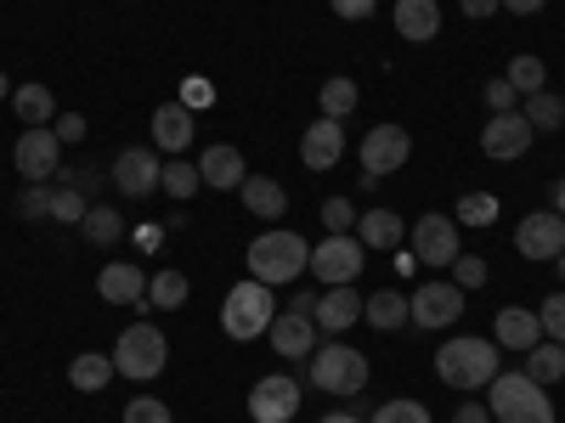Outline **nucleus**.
<instances>
[{
  "instance_id": "9b49d317",
  "label": "nucleus",
  "mask_w": 565,
  "mask_h": 423,
  "mask_svg": "<svg viewBox=\"0 0 565 423\" xmlns=\"http://www.w3.org/2000/svg\"><path fill=\"white\" fill-rule=\"evenodd\" d=\"M463 316V289L458 282H418V294H407V322L418 327H452Z\"/></svg>"
},
{
  "instance_id": "5fc2aeb1",
  "label": "nucleus",
  "mask_w": 565,
  "mask_h": 423,
  "mask_svg": "<svg viewBox=\"0 0 565 423\" xmlns=\"http://www.w3.org/2000/svg\"><path fill=\"white\" fill-rule=\"evenodd\" d=\"M317 423H362V417H356V412H322Z\"/></svg>"
},
{
  "instance_id": "1a4fd4ad",
  "label": "nucleus",
  "mask_w": 565,
  "mask_h": 423,
  "mask_svg": "<svg viewBox=\"0 0 565 423\" xmlns=\"http://www.w3.org/2000/svg\"><path fill=\"white\" fill-rule=\"evenodd\" d=\"M407 238H413L407 249H413L418 265H452V260L463 254V249H458V220H452V215H436V209L418 215Z\"/></svg>"
},
{
  "instance_id": "a211bd4d",
  "label": "nucleus",
  "mask_w": 565,
  "mask_h": 423,
  "mask_svg": "<svg viewBox=\"0 0 565 423\" xmlns=\"http://www.w3.org/2000/svg\"><path fill=\"white\" fill-rule=\"evenodd\" d=\"M97 294L108 305H136L141 311V300H148V271H141L136 260H108L97 271Z\"/></svg>"
},
{
  "instance_id": "ddd939ff",
  "label": "nucleus",
  "mask_w": 565,
  "mask_h": 423,
  "mask_svg": "<svg viewBox=\"0 0 565 423\" xmlns=\"http://www.w3.org/2000/svg\"><path fill=\"white\" fill-rule=\"evenodd\" d=\"M514 249H521V260H559L565 254V215L559 209H537L526 215L521 226H514Z\"/></svg>"
},
{
  "instance_id": "cd10ccee",
  "label": "nucleus",
  "mask_w": 565,
  "mask_h": 423,
  "mask_svg": "<svg viewBox=\"0 0 565 423\" xmlns=\"http://www.w3.org/2000/svg\"><path fill=\"white\" fill-rule=\"evenodd\" d=\"M79 231H85V243H97V249H114V243L130 238V231H125V215H119L114 204H90L85 220H79Z\"/></svg>"
},
{
  "instance_id": "49530a36",
  "label": "nucleus",
  "mask_w": 565,
  "mask_h": 423,
  "mask_svg": "<svg viewBox=\"0 0 565 423\" xmlns=\"http://www.w3.org/2000/svg\"><path fill=\"white\" fill-rule=\"evenodd\" d=\"M52 130H57L63 148H74V141H85V113H57V119H52Z\"/></svg>"
},
{
  "instance_id": "f8f14e48",
  "label": "nucleus",
  "mask_w": 565,
  "mask_h": 423,
  "mask_svg": "<svg viewBox=\"0 0 565 423\" xmlns=\"http://www.w3.org/2000/svg\"><path fill=\"white\" fill-rule=\"evenodd\" d=\"M532 124H526V113L514 108V113H492L487 124H481V153L492 159V164H514V159H526V148H532Z\"/></svg>"
},
{
  "instance_id": "bb28decb",
  "label": "nucleus",
  "mask_w": 565,
  "mask_h": 423,
  "mask_svg": "<svg viewBox=\"0 0 565 423\" xmlns=\"http://www.w3.org/2000/svg\"><path fill=\"white\" fill-rule=\"evenodd\" d=\"M526 379L532 384H543V390H554V384H565V345H554V339H537L532 350H526Z\"/></svg>"
},
{
  "instance_id": "2eb2a0df",
  "label": "nucleus",
  "mask_w": 565,
  "mask_h": 423,
  "mask_svg": "<svg viewBox=\"0 0 565 423\" xmlns=\"http://www.w3.org/2000/svg\"><path fill=\"white\" fill-rule=\"evenodd\" d=\"M300 412V384L289 372H266V379L249 390V417L255 423H295Z\"/></svg>"
},
{
  "instance_id": "6ab92c4d",
  "label": "nucleus",
  "mask_w": 565,
  "mask_h": 423,
  "mask_svg": "<svg viewBox=\"0 0 565 423\" xmlns=\"http://www.w3.org/2000/svg\"><path fill=\"white\" fill-rule=\"evenodd\" d=\"M266 339L282 361H306L317 350V322L311 316H295V311H277L271 327H266Z\"/></svg>"
},
{
  "instance_id": "3c124183",
  "label": "nucleus",
  "mask_w": 565,
  "mask_h": 423,
  "mask_svg": "<svg viewBox=\"0 0 565 423\" xmlns=\"http://www.w3.org/2000/svg\"><path fill=\"white\" fill-rule=\"evenodd\" d=\"M452 423H492V406H487V401H463V406L452 412Z\"/></svg>"
},
{
  "instance_id": "f704fd0d",
  "label": "nucleus",
  "mask_w": 565,
  "mask_h": 423,
  "mask_svg": "<svg viewBox=\"0 0 565 423\" xmlns=\"http://www.w3.org/2000/svg\"><path fill=\"white\" fill-rule=\"evenodd\" d=\"M521 113H526L532 130H548V135H554V130L565 124V97H554V90H537V97L521 102Z\"/></svg>"
},
{
  "instance_id": "dca6fc26",
  "label": "nucleus",
  "mask_w": 565,
  "mask_h": 423,
  "mask_svg": "<svg viewBox=\"0 0 565 423\" xmlns=\"http://www.w3.org/2000/svg\"><path fill=\"white\" fill-rule=\"evenodd\" d=\"M345 159V124L340 119H317V124H306V135H300V164L306 170H334Z\"/></svg>"
},
{
  "instance_id": "423d86ee",
  "label": "nucleus",
  "mask_w": 565,
  "mask_h": 423,
  "mask_svg": "<svg viewBox=\"0 0 565 423\" xmlns=\"http://www.w3.org/2000/svg\"><path fill=\"white\" fill-rule=\"evenodd\" d=\"M487 406H492V423H554V401L526 372H498L487 384Z\"/></svg>"
},
{
  "instance_id": "6e6d98bb",
  "label": "nucleus",
  "mask_w": 565,
  "mask_h": 423,
  "mask_svg": "<svg viewBox=\"0 0 565 423\" xmlns=\"http://www.w3.org/2000/svg\"><path fill=\"white\" fill-rule=\"evenodd\" d=\"M7 97H12V79H7V74H0V102H7Z\"/></svg>"
},
{
  "instance_id": "6e6552de",
  "label": "nucleus",
  "mask_w": 565,
  "mask_h": 423,
  "mask_svg": "<svg viewBox=\"0 0 565 423\" xmlns=\"http://www.w3.org/2000/svg\"><path fill=\"white\" fill-rule=\"evenodd\" d=\"M12 164H18V175H23L29 186L57 181V170H63V141H57V130H52V124H29V130L18 135V148H12Z\"/></svg>"
},
{
  "instance_id": "37998d69",
  "label": "nucleus",
  "mask_w": 565,
  "mask_h": 423,
  "mask_svg": "<svg viewBox=\"0 0 565 423\" xmlns=\"http://www.w3.org/2000/svg\"><path fill=\"white\" fill-rule=\"evenodd\" d=\"M317 215H322L328 231H356V204H351V198H322Z\"/></svg>"
},
{
  "instance_id": "de8ad7c7",
  "label": "nucleus",
  "mask_w": 565,
  "mask_h": 423,
  "mask_svg": "<svg viewBox=\"0 0 565 423\" xmlns=\"http://www.w3.org/2000/svg\"><path fill=\"white\" fill-rule=\"evenodd\" d=\"M210 102H215V90H210V85H204L199 74L181 85V108H193V113H199V108H210Z\"/></svg>"
},
{
  "instance_id": "f257e3e1",
  "label": "nucleus",
  "mask_w": 565,
  "mask_h": 423,
  "mask_svg": "<svg viewBox=\"0 0 565 423\" xmlns=\"http://www.w3.org/2000/svg\"><path fill=\"white\" fill-rule=\"evenodd\" d=\"M503 372V350L492 345V339H476V334H463V339H447L441 350H436V379L447 384V390H487L492 379Z\"/></svg>"
},
{
  "instance_id": "4be33fe9",
  "label": "nucleus",
  "mask_w": 565,
  "mask_h": 423,
  "mask_svg": "<svg viewBox=\"0 0 565 423\" xmlns=\"http://www.w3.org/2000/svg\"><path fill=\"white\" fill-rule=\"evenodd\" d=\"M391 23H396V34H402V40L430 45V40L441 34V7H436V0H396Z\"/></svg>"
},
{
  "instance_id": "473e14b6",
  "label": "nucleus",
  "mask_w": 565,
  "mask_h": 423,
  "mask_svg": "<svg viewBox=\"0 0 565 423\" xmlns=\"http://www.w3.org/2000/svg\"><path fill=\"white\" fill-rule=\"evenodd\" d=\"M514 90H521V102L526 97H537V90H548V68H543V57H532V52H521V57H509V74H503Z\"/></svg>"
},
{
  "instance_id": "5701e85b",
  "label": "nucleus",
  "mask_w": 565,
  "mask_h": 423,
  "mask_svg": "<svg viewBox=\"0 0 565 423\" xmlns=\"http://www.w3.org/2000/svg\"><path fill=\"white\" fill-rule=\"evenodd\" d=\"M193 108H181V102H164V108H153V148L159 153H186L193 148Z\"/></svg>"
},
{
  "instance_id": "2f4dec72",
  "label": "nucleus",
  "mask_w": 565,
  "mask_h": 423,
  "mask_svg": "<svg viewBox=\"0 0 565 423\" xmlns=\"http://www.w3.org/2000/svg\"><path fill=\"white\" fill-rule=\"evenodd\" d=\"M186 294H193V289H186V276L181 271H159V276H148V300H141V311H181L186 305Z\"/></svg>"
},
{
  "instance_id": "f3484780",
  "label": "nucleus",
  "mask_w": 565,
  "mask_h": 423,
  "mask_svg": "<svg viewBox=\"0 0 565 423\" xmlns=\"http://www.w3.org/2000/svg\"><path fill=\"white\" fill-rule=\"evenodd\" d=\"M311 322H317V334H345V327H356L362 322V294L351 289V282H340V289H322L317 294V311H311Z\"/></svg>"
},
{
  "instance_id": "7c9ffc66",
  "label": "nucleus",
  "mask_w": 565,
  "mask_h": 423,
  "mask_svg": "<svg viewBox=\"0 0 565 423\" xmlns=\"http://www.w3.org/2000/svg\"><path fill=\"white\" fill-rule=\"evenodd\" d=\"M12 113L23 119V124H52L57 119V97L45 85H18L12 90Z\"/></svg>"
},
{
  "instance_id": "7ed1b4c3",
  "label": "nucleus",
  "mask_w": 565,
  "mask_h": 423,
  "mask_svg": "<svg viewBox=\"0 0 565 423\" xmlns=\"http://www.w3.org/2000/svg\"><path fill=\"white\" fill-rule=\"evenodd\" d=\"M367 356L345 339H317V350L306 356V384L322 395H362L367 390Z\"/></svg>"
},
{
  "instance_id": "4d7b16f0",
  "label": "nucleus",
  "mask_w": 565,
  "mask_h": 423,
  "mask_svg": "<svg viewBox=\"0 0 565 423\" xmlns=\"http://www.w3.org/2000/svg\"><path fill=\"white\" fill-rule=\"evenodd\" d=\"M554 209H559V215H565V186H559V193H554Z\"/></svg>"
},
{
  "instance_id": "393cba45",
  "label": "nucleus",
  "mask_w": 565,
  "mask_h": 423,
  "mask_svg": "<svg viewBox=\"0 0 565 423\" xmlns=\"http://www.w3.org/2000/svg\"><path fill=\"white\" fill-rule=\"evenodd\" d=\"M238 198H244V209H249L255 220H282V215H289V186L271 181V175H249V181L238 186Z\"/></svg>"
},
{
  "instance_id": "aec40b11",
  "label": "nucleus",
  "mask_w": 565,
  "mask_h": 423,
  "mask_svg": "<svg viewBox=\"0 0 565 423\" xmlns=\"http://www.w3.org/2000/svg\"><path fill=\"white\" fill-rule=\"evenodd\" d=\"M199 175H204V186H215V193H238V186L249 181V164L232 141H215V148L199 153Z\"/></svg>"
},
{
  "instance_id": "4468645a",
  "label": "nucleus",
  "mask_w": 565,
  "mask_h": 423,
  "mask_svg": "<svg viewBox=\"0 0 565 423\" xmlns=\"http://www.w3.org/2000/svg\"><path fill=\"white\" fill-rule=\"evenodd\" d=\"M356 153H362V170H367V175H380V181H385V175H396V170L407 164L413 135H407L402 124H373V130L362 135V148H356Z\"/></svg>"
},
{
  "instance_id": "39448f33",
  "label": "nucleus",
  "mask_w": 565,
  "mask_h": 423,
  "mask_svg": "<svg viewBox=\"0 0 565 423\" xmlns=\"http://www.w3.org/2000/svg\"><path fill=\"white\" fill-rule=\"evenodd\" d=\"M108 356L119 367V379L148 384V379H159V372L170 367V339H164V327H153V322H130L125 334L114 339Z\"/></svg>"
},
{
  "instance_id": "c03bdc74",
  "label": "nucleus",
  "mask_w": 565,
  "mask_h": 423,
  "mask_svg": "<svg viewBox=\"0 0 565 423\" xmlns=\"http://www.w3.org/2000/svg\"><path fill=\"white\" fill-rule=\"evenodd\" d=\"M481 97H487V108H492V113H514V108H521V90H514L503 74H498V79H487Z\"/></svg>"
},
{
  "instance_id": "ea45409f",
  "label": "nucleus",
  "mask_w": 565,
  "mask_h": 423,
  "mask_svg": "<svg viewBox=\"0 0 565 423\" xmlns=\"http://www.w3.org/2000/svg\"><path fill=\"white\" fill-rule=\"evenodd\" d=\"M487 276H492V271H487V260H481V254H458V260H452V282H458L463 294L487 289Z\"/></svg>"
},
{
  "instance_id": "f03ea898",
  "label": "nucleus",
  "mask_w": 565,
  "mask_h": 423,
  "mask_svg": "<svg viewBox=\"0 0 565 423\" xmlns=\"http://www.w3.org/2000/svg\"><path fill=\"white\" fill-rule=\"evenodd\" d=\"M244 260H249V276L255 282L282 289V282H295V276L311 271V243L300 238V231H289V226H271V231H260V238L249 243Z\"/></svg>"
},
{
  "instance_id": "13d9d810",
  "label": "nucleus",
  "mask_w": 565,
  "mask_h": 423,
  "mask_svg": "<svg viewBox=\"0 0 565 423\" xmlns=\"http://www.w3.org/2000/svg\"><path fill=\"white\" fill-rule=\"evenodd\" d=\"M554 271H559V282H565V254H559V260H554Z\"/></svg>"
},
{
  "instance_id": "20e7f679",
  "label": "nucleus",
  "mask_w": 565,
  "mask_h": 423,
  "mask_svg": "<svg viewBox=\"0 0 565 423\" xmlns=\"http://www.w3.org/2000/svg\"><path fill=\"white\" fill-rule=\"evenodd\" d=\"M271 316H277V289H266V282L249 276V282H238V289H226V300H221V334L238 339V345L266 339Z\"/></svg>"
},
{
  "instance_id": "4c0bfd02",
  "label": "nucleus",
  "mask_w": 565,
  "mask_h": 423,
  "mask_svg": "<svg viewBox=\"0 0 565 423\" xmlns=\"http://www.w3.org/2000/svg\"><path fill=\"white\" fill-rule=\"evenodd\" d=\"M458 220L463 226H492L498 220V198L492 193H463L458 198Z\"/></svg>"
},
{
  "instance_id": "09e8293b",
  "label": "nucleus",
  "mask_w": 565,
  "mask_h": 423,
  "mask_svg": "<svg viewBox=\"0 0 565 423\" xmlns=\"http://www.w3.org/2000/svg\"><path fill=\"white\" fill-rule=\"evenodd\" d=\"M458 12H463L469 23H487V18L503 12V0H458Z\"/></svg>"
},
{
  "instance_id": "9d476101",
  "label": "nucleus",
  "mask_w": 565,
  "mask_h": 423,
  "mask_svg": "<svg viewBox=\"0 0 565 423\" xmlns=\"http://www.w3.org/2000/svg\"><path fill=\"white\" fill-rule=\"evenodd\" d=\"M159 175H164L159 148H125V153L114 159V170H108V181H114L119 198H153V193H159Z\"/></svg>"
},
{
  "instance_id": "a19ab883",
  "label": "nucleus",
  "mask_w": 565,
  "mask_h": 423,
  "mask_svg": "<svg viewBox=\"0 0 565 423\" xmlns=\"http://www.w3.org/2000/svg\"><path fill=\"white\" fill-rule=\"evenodd\" d=\"M18 215H23V220H52V181H40V186H23V198H18Z\"/></svg>"
},
{
  "instance_id": "c756f323",
  "label": "nucleus",
  "mask_w": 565,
  "mask_h": 423,
  "mask_svg": "<svg viewBox=\"0 0 565 423\" xmlns=\"http://www.w3.org/2000/svg\"><path fill=\"white\" fill-rule=\"evenodd\" d=\"M356 102H362V90H356V79H345V74H328V79H322V90H317L322 119H351V113H356Z\"/></svg>"
},
{
  "instance_id": "864d4df0",
  "label": "nucleus",
  "mask_w": 565,
  "mask_h": 423,
  "mask_svg": "<svg viewBox=\"0 0 565 423\" xmlns=\"http://www.w3.org/2000/svg\"><path fill=\"white\" fill-rule=\"evenodd\" d=\"M282 311H295V316H311V311H317V294H295V300L282 305Z\"/></svg>"
},
{
  "instance_id": "58836bf2",
  "label": "nucleus",
  "mask_w": 565,
  "mask_h": 423,
  "mask_svg": "<svg viewBox=\"0 0 565 423\" xmlns=\"http://www.w3.org/2000/svg\"><path fill=\"white\" fill-rule=\"evenodd\" d=\"M125 423H175V412L159 395H130L125 401Z\"/></svg>"
},
{
  "instance_id": "72a5a7b5",
  "label": "nucleus",
  "mask_w": 565,
  "mask_h": 423,
  "mask_svg": "<svg viewBox=\"0 0 565 423\" xmlns=\"http://www.w3.org/2000/svg\"><path fill=\"white\" fill-rule=\"evenodd\" d=\"M204 186V175H199V164H186V159H170L164 164V175H159V193L164 198H175V204H186Z\"/></svg>"
},
{
  "instance_id": "c85d7f7f",
  "label": "nucleus",
  "mask_w": 565,
  "mask_h": 423,
  "mask_svg": "<svg viewBox=\"0 0 565 423\" xmlns=\"http://www.w3.org/2000/svg\"><path fill=\"white\" fill-rule=\"evenodd\" d=\"M362 322H373L380 334H396V327H407V294L396 289H373L362 300Z\"/></svg>"
},
{
  "instance_id": "79ce46f5",
  "label": "nucleus",
  "mask_w": 565,
  "mask_h": 423,
  "mask_svg": "<svg viewBox=\"0 0 565 423\" xmlns=\"http://www.w3.org/2000/svg\"><path fill=\"white\" fill-rule=\"evenodd\" d=\"M537 322H543V339H554V345H565V289L543 300V311H537Z\"/></svg>"
},
{
  "instance_id": "e433bc0d",
  "label": "nucleus",
  "mask_w": 565,
  "mask_h": 423,
  "mask_svg": "<svg viewBox=\"0 0 565 423\" xmlns=\"http://www.w3.org/2000/svg\"><path fill=\"white\" fill-rule=\"evenodd\" d=\"M373 423H430V406L407 401V395H391V401L373 406Z\"/></svg>"
},
{
  "instance_id": "c9c22d12",
  "label": "nucleus",
  "mask_w": 565,
  "mask_h": 423,
  "mask_svg": "<svg viewBox=\"0 0 565 423\" xmlns=\"http://www.w3.org/2000/svg\"><path fill=\"white\" fill-rule=\"evenodd\" d=\"M90 204H97V198H85L79 186H63V181H52V220H57V226H79Z\"/></svg>"
},
{
  "instance_id": "8fccbe9b",
  "label": "nucleus",
  "mask_w": 565,
  "mask_h": 423,
  "mask_svg": "<svg viewBox=\"0 0 565 423\" xmlns=\"http://www.w3.org/2000/svg\"><path fill=\"white\" fill-rule=\"evenodd\" d=\"M130 238H136V249H141V254H153V249L164 243V226H153V220H141V226L130 231Z\"/></svg>"
},
{
  "instance_id": "a18cd8bd",
  "label": "nucleus",
  "mask_w": 565,
  "mask_h": 423,
  "mask_svg": "<svg viewBox=\"0 0 565 423\" xmlns=\"http://www.w3.org/2000/svg\"><path fill=\"white\" fill-rule=\"evenodd\" d=\"M328 7H334V18H345V23H362V18L380 12V0H328Z\"/></svg>"
},
{
  "instance_id": "0eeeda50",
  "label": "nucleus",
  "mask_w": 565,
  "mask_h": 423,
  "mask_svg": "<svg viewBox=\"0 0 565 423\" xmlns=\"http://www.w3.org/2000/svg\"><path fill=\"white\" fill-rule=\"evenodd\" d=\"M362 260H367V249L356 243V231H328L322 243H311V276L322 282V289L356 282L362 276Z\"/></svg>"
},
{
  "instance_id": "603ef678",
  "label": "nucleus",
  "mask_w": 565,
  "mask_h": 423,
  "mask_svg": "<svg viewBox=\"0 0 565 423\" xmlns=\"http://www.w3.org/2000/svg\"><path fill=\"white\" fill-rule=\"evenodd\" d=\"M543 7H548V0H503V12H509V18H537Z\"/></svg>"
},
{
  "instance_id": "a878e982",
  "label": "nucleus",
  "mask_w": 565,
  "mask_h": 423,
  "mask_svg": "<svg viewBox=\"0 0 565 423\" xmlns=\"http://www.w3.org/2000/svg\"><path fill=\"white\" fill-rule=\"evenodd\" d=\"M114 379H119V367H114V356H103V350H79V356L68 361V384L85 390V395H103Z\"/></svg>"
},
{
  "instance_id": "b1692460",
  "label": "nucleus",
  "mask_w": 565,
  "mask_h": 423,
  "mask_svg": "<svg viewBox=\"0 0 565 423\" xmlns=\"http://www.w3.org/2000/svg\"><path fill=\"white\" fill-rule=\"evenodd\" d=\"M356 243L373 254V249H402L407 243V220L396 209H367L356 215Z\"/></svg>"
},
{
  "instance_id": "412c9836",
  "label": "nucleus",
  "mask_w": 565,
  "mask_h": 423,
  "mask_svg": "<svg viewBox=\"0 0 565 423\" xmlns=\"http://www.w3.org/2000/svg\"><path fill=\"white\" fill-rule=\"evenodd\" d=\"M543 339V322H537V311H521V305H503L498 311V322H492V345L498 350H532Z\"/></svg>"
}]
</instances>
